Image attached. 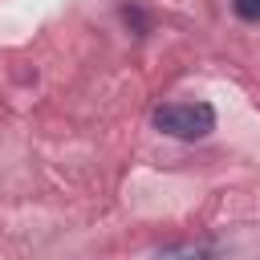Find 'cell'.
Masks as SVG:
<instances>
[{"mask_svg":"<svg viewBox=\"0 0 260 260\" xmlns=\"http://www.w3.org/2000/svg\"><path fill=\"white\" fill-rule=\"evenodd\" d=\"M232 8H236V16H244V20H260V0H232Z\"/></svg>","mask_w":260,"mask_h":260,"instance_id":"7a4b0ae2","label":"cell"},{"mask_svg":"<svg viewBox=\"0 0 260 260\" xmlns=\"http://www.w3.org/2000/svg\"><path fill=\"white\" fill-rule=\"evenodd\" d=\"M154 126L171 138H203L215 130V110L207 102H171L154 110Z\"/></svg>","mask_w":260,"mask_h":260,"instance_id":"6da1fadb","label":"cell"}]
</instances>
